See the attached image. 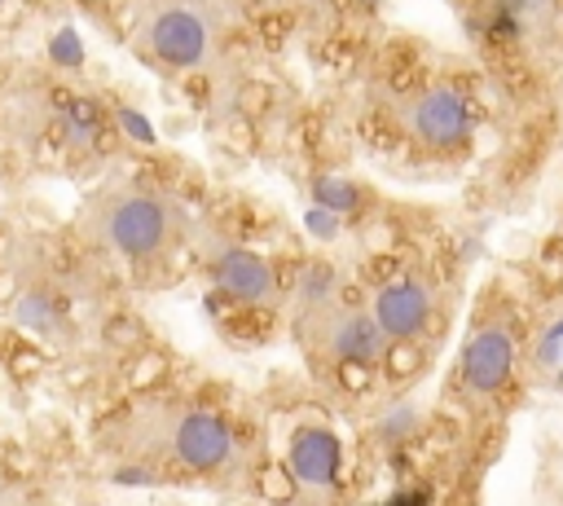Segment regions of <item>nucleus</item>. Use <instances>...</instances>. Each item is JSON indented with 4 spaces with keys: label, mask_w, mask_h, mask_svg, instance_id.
Returning <instances> with one entry per match:
<instances>
[{
    "label": "nucleus",
    "mask_w": 563,
    "mask_h": 506,
    "mask_svg": "<svg viewBox=\"0 0 563 506\" xmlns=\"http://www.w3.org/2000/svg\"><path fill=\"white\" fill-rule=\"evenodd\" d=\"M141 44L163 66H202L211 53V13L194 0H158L141 13Z\"/></svg>",
    "instance_id": "obj_1"
},
{
    "label": "nucleus",
    "mask_w": 563,
    "mask_h": 506,
    "mask_svg": "<svg viewBox=\"0 0 563 506\" xmlns=\"http://www.w3.org/2000/svg\"><path fill=\"white\" fill-rule=\"evenodd\" d=\"M172 224H176L172 207L158 194H119L101 211V238L128 260H145L163 251V242L172 238Z\"/></svg>",
    "instance_id": "obj_2"
},
{
    "label": "nucleus",
    "mask_w": 563,
    "mask_h": 506,
    "mask_svg": "<svg viewBox=\"0 0 563 506\" xmlns=\"http://www.w3.org/2000/svg\"><path fill=\"white\" fill-rule=\"evenodd\" d=\"M167 444L176 453L180 466L198 471V475H233L242 471V444L233 436V427L207 409H185L176 414Z\"/></svg>",
    "instance_id": "obj_3"
},
{
    "label": "nucleus",
    "mask_w": 563,
    "mask_h": 506,
    "mask_svg": "<svg viewBox=\"0 0 563 506\" xmlns=\"http://www.w3.org/2000/svg\"><path fill=\"white\" fill-rule=\"evenodd\" d=\"M405 123L409 132L431 145V150H453L471 136V106L462 101V92L453 88H422L409 106H405Z\"/></svg>",
    "instance_id": "obj_4"
},
{
    "label": "nucleus",
    "mask_w": 563,
    "mask_h": 506,
    "mask_svg": "<svg viewBox=\"0 0 563 506\" xmlns=\"http://www.w3.org/2000/svg\"><path fill=\"white\" fill-rule=\"evenodd\" d=\"M321 334L330 343V352L343 361V365H356V370H369L387 356V334L383 326L374 321V312L365 308H325L321 312Z\"/></svg>",
    "instance_id": "obj_5"
},
{
    "label": "nucleus",
    "mask_w": 563,
    "mask_h": 506,
    "mask_svg": "<svg viewBox=\"0 0 563 506\" xmlns=\"http://www.w3.org/2000/svg\"><path fill=\"white\" fill-rule=\"evenodd\" d=\"M339 462H343V444L330 427H317V422L295 427V436L286 444V466L295 475V488L330 493L339 484Z\"/></svg>",
    "instance_id": "obj_6"
},
{
    "label": "nucleus",
    "mask_w": 563,
    "mask_h": 506,
    "mask_svg": "<svg viewBox=\"0 0 563 506\" xmlns=\"http://www.w3.org/2000/svg\"><path fill=\"white\" fill-rule=\"evenodd\" d=\"M374 321L391 343H409L431 321V290L418 277H396L374 295Z\"/></svg>",
    "instance_id": "obj_7"
},
{
    "label": "nucleus",
    "mask_w": 563,
    "mask_h": 506,
    "mask_svg": "<svg viewBox=\"0 0 563 506\" xmlns=\"http://www.w3.org/2000/svg\"><path fill=\"white\" fill-rule=\"evenodd\" d=\"M515 370V339L501 326H479L462 348V378L471 392H497Z\"/></svg>",
    "instance_id": "obj_8"
},
{
    "label": "nucleus",
    "mask_w": 563,
    "mask_h": 506,
    "mask_svg": "<svg viewBox=\"0 0 563 506\" xmlns=\"http://www.w3.org/2000/svg\"><path fill=\"white\" fill-rule=\"evenodd\" d=\"M211 277H216V286H220V295H229V299H238V304L260 308V304L273 299V268H268V260L255 255V251H242V246L220 251V255L211 260Z\"/></svg>",
    "instance_id": "obj_9"
},
{
    "label": "nucleus",
    "mask_w": 563,
    "mask_h": 506,
    "mask_svg": "<svg viewBox=\"0 0 563 506\" xmlns=\"http://www.w3.org/2000/svg\"><path fill=\"white\" fill-rule=\"evenodd\" d=\"M334 290H339V273H334L330 264H308V268L299 273L295 304H299V308H308V312H325V308H330V299H334Z\"/></svg>",
    "instance_id": "obj_10"
},
{
    "label": "nucleus",
    "mask_w": 563,
    "mask_h": 506,
    "mask_svg": "<svg viewBox=\"0 0 563 506\" xmlns=\"http://www.w3.org/2000/svg\"><path fill=\"white\" fill-rule=\"evenodd\" d=\"M312 207H325L334 216H347V211L361 207V189L352 180H343V176H317L312 180Z\"/></svg>",
    "instance_id": "obj_11"
},
{
    "label": "nucleus",
    "mask_w": 563,
    "mask_h": 506,
    "mask_svg": "<svg viewBox=\"0 0 563 506\" xmlns=\"http://www.w3.org/2000/svg\"><path fill=\"white\" fill-rule=\"evenodd\" d=\"M13 321H18V326H26V330L48 334V330L57 326V304H53L44 290H26V295H18V299H13Z\"/></svg>",
    "instance_id": "obj_12"
},
{
    "label": "nucleus",
    "mask_w": 563,
    "mask_h": 506,
    "mask_svg": "<svg viewBox=\"0 0 563 506\" xmlns=\"http://www.w3.org/2000/svg\"><path fill=\"white\" fill-rule=\"evenodd\" d=\"M493 13L510 18L519 26V35H523V31H541L554 18V0H497Z\"/></svg>",
    "instance_id": "obj_13"
},
{
    "label": "nucleus",
    "mask_w": 563,
    "mask_h": 506,
    "mask_svg": "<svg viewBox=\"0 0 563 506\" xmlns=\"http://www.w3.org/2000/svg\"><path fill=\"white\" fill-rule=\"evenodd\" d=\"M413 431H418V409H413V405H391V409L378 418V440H383V444H405Z\"/></svg>",
    "instance_id": "obj_14"
},
{
    "label": "nucleus",
    "mask_w": 563,
    "mask_h": 506,
    "mask_svg": "<svg viewBox=\"0 0 563 506\" xmlns=\"http://www.w3.org/2000/svg\"><path fill=\"white\" fill-rule=\"evenodd\" d=\"M92 132H97V106L92 101H70V110H66V136L70 141H92Z\"/></svg>",
    "instance_id": "obj_15"
},
{
    "label": "nucleus",
    "mask_w": 563,
    "mask_h": 506,
    "mask_svg": "<svg viewBox=\"0 0 563 506\" xmlns=\"http://www.w3.org/2000/svg\"><path fill=\"white\" fill-rule=\"evenodd\" d=\"M48 53H53V62L57 66H66V70H75L79 62H84V44H79V35H75V26H62L53 40H48Z\"/></svg>",
    "instance_id": "obj_16"
},
{
    "label": "nucleus",
    "mask_w": 563,
    "mask_h": 506,
    "mask_svg": "<svg viewBox=\"0 0 563 506\" xmlns=\"http://www.w3.org/2000/svg\"><path fill=\"white\" fill-rule=\"evenodd\" d=\"M119 128H123L136 145H154V128H150V119H145L141 110H128V106H123V110H119Z\"/></svg>",
    "instance_id": "obj_17"
},
{
    "label": "nucleus",
    "mask_w": 563,
    "mask_h": 506,
    "mask_svg": "<svg viewBox=\"0 0 563 506\" xmlns=\"http://www.w3.org/2000/svg\"><path fill=\"white\" fill-rule=\"evenodd\" d=\"M303 224H308L312 238H325V242L339 238V216L325 211V207H308V211H303Z\"/></svg>",
    "instance_id": "obj_18"
},
{
    "label": "nucleus",
    "mask_w": 563,
    "mask_h": 506,
    "mask_svg": "<svg viewBox=\"0 0 563 506\" xmlns=\"http://www.w3.org/2000/svg\"><path fill=\"white\" fill-rule=\"evenodd\" d=\"M114 484H123V488H145V484H158V475H154L150 466H119V471H114Z\"/></svg>",
    "instance_id": "obj_19"
},
{
    "label": "nucleus",
    "mask_w": 563,
    "mask_h": 506,
    "mask_svg": "<svg viewBox=\"0 0 563 506\" xmlns=\"http://www.w3.org/2000/svg\"><path fill=\"white\" fill-rule=\"evenodd\" d=\"M387 506H431V488H422V484H409V488L391 493V502H387Z\"/></svg>",
    "instance_id": "obj_20"
},
{
    "label": "nucleus",
    "mask_w": 563,
    "mask_h": 506,
    "mask_svg": "<svg viewBox=\"0 0 563 506\" xmlns=\"http://www.w3.org/2000/svg\"><path fill=\"white\" fill-rule=\"evenodd\" d=\"M559 356H563V339H554L550 330L537 339V361L541 365H559Z\"/></svg>",
    "instance_id": "obj_21"
},
{
    "label": "nucleus",
    "mask_w": 563,
    "mask_h": 506,
    "mask_svg": "<svg viewBox=\"0 0 563 506\" xmlns=\"http://www.w3.org/2000/svg\"><path fill=\"white\" fill-rule=\"evenodd\" d=\"M550 334H554V339H563V317H559V321L550 326Z\"/></svg>",
    "instance_id": "obj_22"
},
{
    "label": "nucleus",
    "mask_w": 563,
    "mask_h": 506,
    "mask_svg": "<svg viewBox=\"0 0 563 506\" xmlns=\"http://www.w3.org/2000/svg\"><path fill=\"white\" fill-rule=\"evenodd\" d=\"M559 387H563V370H559Z\"/></svg>",
    "instance_id": "obj_23"
},
{
    "label": "nucleus",
    "mask_w": 563,
    "mask_h": 506,
    "mask_svg": "<svg viewBox=\"0 0 563 506\" xmlns=\"http://www.w3.org/2000/svg\"><path fill=\"white\" fill-rule=\"evenodd\" d=\"M79 4H97V0H79Z\"/></svg>",
    "instance_id": "obj_24"
},
{
    "label": "nucleus",
    "mask_w": 563,
    "mask_h": 506,
    "mask_svg": "<svg viewBox=\"0 0 563 506\" xmlns=\"http://www.w3.org/2000/svg\"><path fill=\"white\" fill-rule=\"evenodd\" d=\"M374 506H387V502H374Z\"/></svg>",
    "instance_id": "obj_25"
},
{
    "label": "nucleus",
    "mask_w": 563,
    "mask_h": 506,
    "mask_svg": "<svg viewBox=\"0 0 563 506\" xmlns=\"http://www.w3.org/2000/svg\"><path fill=\"white\" fill-rule=\"evenodd\" d=\"M0 4H4V0H0Z\"/></svg>",
    "instance_id": "obj_26"
}]
</instances>
